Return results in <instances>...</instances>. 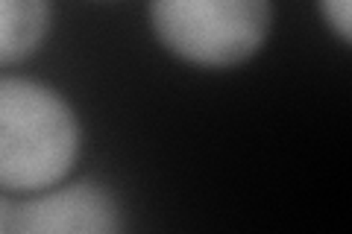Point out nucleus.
<instances>
[{
    "mask_svg": "<svg viewBox=\"0 0 352 234\" xmlns=\"http://www.w3.org/2000/svg\"><path fill=\"white\" fill-rule=\"evenodd\" d=\"M82 124L59 88L0 73V187L41 194L62 185L80 161Z\"/></svg>",
    "mask_w": 352,
    "mask_h": 234,
    "instance_id": "obj_1",
    "label": "nucleus"
},
{
    "mask_svg": "<svg viewBox=\"0 0 352 234\" xmlns=\"http://www.w3.org/2000/svg\"><path fill=\"white\" fill-rule=\"evenodd\" d=\"M147 21L159 47L182 65L229 71L267 47L276 9L267 0H156Z\"/></svg>",
    "mask_w": 352,
    "mask_h": 234,
    "instance_id": "obj_2",
    "label": "nucleus"
},
{
    "mask_svg": "<svg viewBox=\"0 0 352 234\" xmlns=\"http://www.w3.org/2000/svg\"><path fill=\"white\" fill-rule=\"evenodd\" d=\"M12 234H124V211L100 182H62L15 208Z\"/></svg>",
    "mask_w": 352,
    "mask_h": 234,
    "instance_id": "obj_3",
    "label": "nucleus"
},
{
    "mask_svg": "<svg viewBox=\"0 0 352 234\" xmlns=\"http://www.w3.org/2000/svg\"><path fill=\"white\" fill-rule=\"evenodd\" d=\"M53 27V6L44 0H0V71L32 59Z\"/></svg>",
    "mask_w": 352,
    "mask_h": 234,
    "instance_id": "obj_4",
    "label": "nucleus"
},
{
    "mask_svg": "<svg viewBox=\"0 0 352 234\" xmlns=\"http://www.w3.org/2000/svg\"><path fill=\"white\" fill-rule=\"evenodd\" d=\"M317 12L326 21V27L335 32L340 44L352 41V6L349 0H320Z\"/></svg>",
    "mask_w": 352,
    "mask_h": 234,
    "instance_id": "obj_5",
    "label": "nucleus"
}]
</instances>
